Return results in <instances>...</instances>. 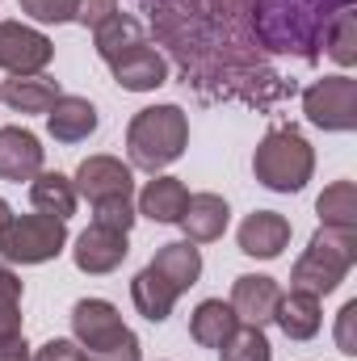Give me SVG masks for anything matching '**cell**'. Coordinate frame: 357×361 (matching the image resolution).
Returning a JSON list of instances; mask_svg holds the SVG:
<instances>
[{"label":"cell","instance_id":"cell-27","mask_svg":"<svg viewBox=\"0 0 357 361\" xmlns=\"http://www.w3.org/2000/svg\"><path fill=\"white\" fill-rule=\"evenodd\" d=\"M219 357L223 361H273V349H269V341H265V328L240 324V328L227 336V345L219 349Z\"/></svg>","mask_w":357,"mask_h":361},{"label":"cell","instance_id":"cell-12","mask_svg":"<svg viewBox=\"0 0 357 361\" xmlns=\"http://www.w3.org/2000/svg\"><path fill=\"white\" fill-rule=\"evenodd\" d=\"M42 173V143L21 126H0V180H34Z\"/></svg>","mask_w":357,"mask_h":361},{"label":"cell","instance_id":"cell-29","mask_svg":"<svg viewBox=\"0 0 357 361\" xmlns=\"http://www.w3.org/2000/svg\"><path fill=\"white\" fill-rule=\"evenodd\" d=\"M21 13H30L34 21L42 25H63V21H76V0H17Z\"/></svg>","mask_w":357,"mask_h":361},{"label":"cell","instance_id":"cell-16","mask_svg":"<svg viewBox=\"0 0 357 361\" xmlns=\"http://www.w3.org/2000/svg\"><path fill=\"white\" fill-rule=\"evenodd\" d=\"M47 130L55 143H85L92 130H97V109L85 97H59L51 109H47Z\"/></svg>","mask_w":357,"mask_h":361},{"label":"cell","instance_id":"cell-33","mask_svg":"<svg viewBox=\"0 0 357 361\" xmlns=\"http://www.w3.org/2000/svg\"><path fill=\"white\" fill-rule=\"evenodd\" d=\"M30 361H85V349L76 341H47Z\"/></svg>","mask_w":357,"mask_h":361},{"label":"cell","instance_id":"cell-19","mask_svg":"<svg viewBox=\"0 0 357 361\" xmlns=\"http://www.w3.org/2000/svg\"><path fill=\"white\" fill-rule=\"evenodd\" d=\"M236 328H240V319H236L231 302H223V298H206V302H198V311L189 315V336H193L202 349H223Z\"/></svg>","mask_w":357,"mask_h":361},{"label":"cell","instance_id":"cell-23","mask_svg":"<svg viewBox=\"0 0 357 361\" xmlns=\"http://www.w3.org/2000/svg\"><path fill=\"white\" fill-rule=\"evenodd\" d=\"M152 269L160 273L177 294H185L198 277H202V252L189 244V240H177V244H164L156 257H152Z\"/></svg>","mask_w":357,"mask_h":361},{"label":"cell","instance_id":"cell-8","mask_svg":"<svg viewBox=\"0 0 357 361\" xmlns=\"http://www.w3.org/2000/svg\"><path fill=\"white\" fill-rule=\"evenodd\" d=\"M72 332H76V345H80L85 353L109 349V345H118V341L135 336V332L122 324L118 307H114V302H105V298H80V302L72 307Z\"/></svg>","mask_w":357,"mask_h":361},{"label":"cell","instance_id":"cell-10","mask_svg":"<svg viewBox=\"0 0 357 361\" xmlns=\"http://www.w3.org/2000/svg\"><path fill=\"white\" fill-rule=\"evenodd\" d=\"M277 298H282V290H277V281L265 277V273H244L231 286V311H236L240 324H253V328L273 324Z\"/></svg>","mask_w":357,"mask_h":361},{"label":"cell","instance_id":"cell-32","mask_svg":"<svg viewBox=\"0 0 357 361\" xmlns=\"http://www.w3.org/2000/svg\"><path fill=\"white\" fill-rule=\"evenodd\" d=\"M143 349H139V336H126L109 349H97V353H85V361H139Z\"/></svg>","mask_w":357,"mask_h":361},{"label":"cell","instance_id":"cell-25","mask_svg":"<svg viewBox=\"0 0 357 361\" xmlns=\"http://www.w3.org/2000/svg\"><path fill=\"white\" fill-rule=\"evenodd\" d=\"M324 227H357V185L353 180H332L320 202H315Z\"/></svg>","mask_w":357,"mask_h":361},{"label":"cell","instance_id":"cell-34","mask_svg":"<svg viewBox=\"0 0 357 361\" xmlns=\"http://www.w3.org/2000/svg\"><path fill=\"white\" fill-rule=\"evenodd\" d=\"M13 307H21V277L0 261V311H13Z\"/></svg>","mask_w":357,"mask_h":361},{"label":"cell","instance_id":"cell-28","mask_svg":"<svg viewBox=\"0 0 357 361\" xmlns=\"http://www.w3.org/2000/svg\"><path fill=\"white\" fill-rule=\"evenodd\" d=\"M135 219H139V210H135L131 197H101V202H92V223L105 227V231H122L126 235L135 227Z\"/></svg>","mask_w":357,"mask_h":361},{"label":"cell","instance_id":"cell-31","mask_svg":"<svg viewBox=\"0 0 357 361\" xmlns=\"http://www.w3.org/2000/svg\"><path fill=\"white\" fill-rule=\"evenodd\" d=\"M118 13V0H76V21L85 30H97L101 21H109Z\"/></svg>","mask_w":357,"mask_h":361},{"label":"cell","instance_id":"cell-22","mask_svg":"<svg viewBox=\"0 0 357 361\" xmlns=\"http://www.w3.org/2000/svg\"><path fill=\"white\" fill-rule=\"evenodd\" d=\"M185 202H189V189L177 177H156L139 193V214L152 219V223H181Z\"/></svg>","mask_w":357,"mask_h":361},{"label":"cell","instance_id":"cell-24","mask_svg":"<svg viewBox=\"0 0 357 361\" xmlns=\"http://www.w3.org/2000/svg\"><path fill=\"white\" fill-rule=\"evenodd\" d=\"M147 38H143V25L135 21V17H126V13H114L109 21H101L97 30H92V47H97V55L105 59V63H118L122 55H131L135 47H143Z\"/></svg>","mask_w":357,"mask_h":361},{"label":"cell","instance_id":"cell-5","mask_svg":"<svg viewBox=\"0 0 357 361\" xmlns=\"http://www.w3.org/2000/svg\"><path fill=\"white\" fill-rule=\"evenodd\" d=\"M68 223L51 214H13L0 231V257L8 265H47L63 252Z\"/></svg>","mask_w":357,"mask_h":361},{"label":"cell","instance_id":"cell-15","mask_svg":"<svg viewBox=\"0 0 357 361\" xmlns=\"http://www.w3.org/2000/svg\"><path fill=\"white\" fill-rule=\"evenodd\" d=\"M114 68V80L122 85L126 92H152L160 89L164 80H169V63H164V55L156 51V47H135L131 55H122L118 63H109Z\"/></svg>","mask_w":357,"mask_h":361},{"label":"cell","instance_id":"cell-7","mask_svg":"<svg viewBox=\"0 0 357 361\" xmlns=\"http://www.w3.org/2000/svg\"><path fill=\"white\" fill-rule=\"evenodd\" d=\"M55 59V42L21 21H0V68L8 76H38Z\"/></svg>","mask_w":357,"mask_h":361},{"label":"cell","instance_id":"cell-26","mask_svg":"<svg viewBox=\"0 0 357 361\" xmlns=\"http://www.w3.org/2000/svg\"><path fill=\"white\" fill-rule=\"evenodd\" d=\"M324 51L341 63V68H353L357 63V13L353 8H341L332 21H328V30H324Z\"/></svg>","mask_w":357,"mask_h":361},{"label":"cell","instance_id":"cell-18","mask_svg":"<svg viewBox=\"0 0 357 361\" xmlns=\"http://www.w3.org/2000/svg\"><path fill=\"white\" fill-rule=\"evenodd\" d=\"M59 97H63L59 92V80H51L42 72L38 76H13V80L0 85V101L8 109H17V114H47Z\"/></svg>","mask_w":357,"mask_h":361},{"label":"cell","instance_id":"cell-9","mask_svg":"<svg viewBox=\"0 0 357 361\" xmlns=\"http://www.w3.org/2000/svg\"><path fill=\"white\" fill-rule=\"evenodd\" d=\"M76 193L89 197V202H101V197H131L135 193V173L131 164L114 160V156H89L80 169H76Z\"/></svg>","mask_w":357,"mask_h":361},{"label":"cell","instance_id":"cell-14","mask_svg":"<svg viewBox=\"0 0 357 361\" xmlns=\"http://www.w3.org/2000/svg\"><path fill=\"white\" fill-rule=\"evenodd\" d=\"M227 219H231V210H227V202L219 193H189L181 227H185L189 244H214L227 231Z\"/></svg>","mask_w":357,"mask_h":361},{"label":"cell","instance_id":"cell-35","mask_svg":"<svg viewBox=\"0 0 357 361\" xmlns=\"http://www.w3.org/2000/svg\"><path fill=\"white\" fill-rule=\"evenodd\" d=\"M30 345H25V336H4L0 341V361H30Z\"/></svg>","mask_w":357,"mask_h":361},{"label":"cell","instance_id":"cell-4","mask_svg":"<svg viewBox=\"0 0 357 361\" xmlns=\"http://www.w3.org/2000/svg\"><path fill=\"white\" fill-rule=\"evenodd\" d=\"M253 173L273 193H298L315 173V152L298 130H269L253 156Z\"/></svg>","mask_w":357,"mask_h":361},{"label":"cell","instance_id":"cell-30","mask_svg":"<svg viewBox=\"0 0 357 361\" xmlns=\"http://www.w3.org/2000/svg\"><path fill=\"white\" fill-rule=\"evenodd\" d=\"M337 349L345 357L357 353V298H349L341 311H337Z\"/></svg>","mask_w":357,"mask_h":361},{"label":"cell","instance_id":"cell-21","mask_svg":"<svg viewBox=\"0 0 357 361\" xmlns=\"http://www.w3.org/2000/svg\"><path fill=\"white\" fill-rule=\"evenodd\" d=\"M30 202H34L38 214H51V219H63L68 223L76 214L80 193H76L72 177H63V173H38V177L30 180Z\"/></svg>","mask_w":357,"mask_h":361},{"label":"cell","instance_id":"cell-11","mask_svg":"<svg viewBox=\"0 0 357 361\" xmlns=\"http://www.w3.org/2000/svg\"><path fill=\"white\" fill-rule=\"evenodd\" d=\"M126 252H131V244H126L122 231H105V227L92 223L89 231L76 235L72 261H76L80 273H114L122 261H126Z\"/></svg>","mask_w":357,"mask_h":361},{"label":"cell","instance_id":"cell-13","mask_svg":"<svg viewBox=\"0 0 357 361\" xmlns=\"http://www.w3.org/2000/svg\"><path fill=\"white\" fill-rule=\"evenodd\" d=\"M286 244H290V223L277 210H257L240 223V252L244 257L273 261V257L286 252Z\"/></svg>","mask_w":357,"mask_h":361},{"label":"cell","instance_id":"cell-1","mask_svg":"<svg viewBox=\"0 0 357 361\" xmlns=\"http://www.w3.org/2000/svg\"><path fill=\"white\" fill-rule=\"evenodd\" d=\"M341 8H353V0H261L257 34L269 51H298L303 59H311L328 21Z\"/></svg>","mask_w":357,"mask_h":361},{"label":"cell","instance_id":"cell-3","mask_svg":"<svg viewBox=\"0 0 357 361\" xmlns=\"http://www.w3.org/2000/svg\"><path fill=\"white\" fill-rule=\"evenodd\" d=\"M353 265H357V227H320L311 235L307 252L290 269V290L324 298L349 277Z\"/></svg>","mask_w":357,"mask_h":361},{"label":"cell","instance_id":"cell-2","mask_svg":"<svg viewBox=\"0 0 357 361\" xmlns=\"http://www.w3.org/2000/svg\"><path fill=\"white\" fill-rule=\"evenodd\" d=\"M189 147V118L181 105H152V109H139L126 126V152H131V164L143 169V173H160L169 169L173 160L185 156Z\"/></svg>","mask_w":357,"mask_h":361},{"label":"cell","instance_id":"cell-37","mask_svg":"<svg viewBox=\"0 0 357 361\" xmlns=\"http://www.w3.org/2000/svg\"><path fill=\"white\" fill-rule=\"evenodd\" d=\"M8 219H13V210H8V202L0 197V231H4V223H8Z\"/></svg>","mask_w":357,"mask_h":361},{"label":"cell","instance_id":"cell-20","mask_svg":"<svg viewBox=\"0 0 357 361\" xmlns=\"http://www.w3.org/2000/svg\"><path fill=\"white\" fill-rule=\"evenodd\" d=\"M131 298H135V311L143 315V319H152V324H164L169 315H173V307H177V290L160 277V273L152 269H139L135 273V281H131Z\"/></svg>","mask_w":357,"mask_h":361},{"label":"cell","instance_id":"cell-36","mask_svg":"<svg viewBox=\"0 0 357 361\" xmlns=\"http://www.w3.org/2000/svg\"><path fill=\"white\" fill-rule=\"evenodd\" d=\"M4 336H21V307L0 311V341H4Z\"/></svg>","mask_w":357,"mask_h":361},{"label":"cell","instance_id":"cell-6","mask_svg":"<svg viewBox=\"0 0 357 361\" xmlns=\"http://www.w3.org/2000/svg\"><path fill=\"white\" fill-rule=\"evenodd\" d=\"M303 114L320 130H353L357 126V80L353 76H324L303 92Z\"/></svg>","mask_w":357,"mask_h":361},{"label":"cell","instance_id":"cell-17","mask_svg":"<svg viewBox=\"0 0 357 361\" xmlns=\"http://www.w3.org/2000/svg\"><path fill=\"white\" fill-rule=\"evenodd\" d=\"M273 324L290 336V341H311L324 324V307L315 294H303V290H290L277 298V311H273Z\"/></svg>","mask_w":357,"mask_h":361}]
</instances>
